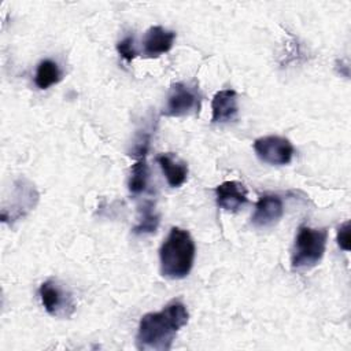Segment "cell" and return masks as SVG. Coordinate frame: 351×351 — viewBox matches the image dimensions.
<instances>
[{"label":"cell","mask_w":351,"mask_h":351,"mask_svg":"<svg viewBox=\"0 0 351 351\" xmlns=\"http://www.w3.org/2000/svg\"><path fill=\"white\" fill-rule=\"evenodd\" d=\"M156 162L160 166L167 184L171 188H178L186 181L188 166L177 155H174L171 152L160 154L156 156Z\"/></svg>","instance_id":"7c38bea8"},{"label":"cell","mask_w":351,"mask_h":351,"mask_svg":"<svg viewBox=\"0 0 351 351\" xmlns=\"http://www.w3.org/2000/svg\"><path fill=\"white\" fill-rule=\"evenodd\" d=\"M147 156L138 158L136 163L130 169V177H129V191L134 195L141 193L145 191L148 185V178H149V167L147 165Z\"/></svg>","instance_id":"9a60e30c"},{"label":"cell","mask_w":351,"mask_h":351,"mask_svg":"<svg viewBox=\"0 0 351 351\" xmlns=\"http://www.w3.org/2000/svg\"><path fill=\"white\" fill-rule=\"evenodd\" d=\"M202 95L196 85L185 82H174L167 93L166 104L163 107L162 115L165 117H185L192 112L199 111Z\"/></svg>","instance_id":"277c9868"},{"label":"cell","mask_w":351,"mask_h":351,"mask_svg":"<svg viewBox=\"0 0 351 351\" xmlns=\"http://www.w3.org/2000/svg\"><path fill=\"white\" fill-rule=\"evenodd\" d=\"M328 241V230L325 228L315 229L300 226L298 229L291 256L293 270H308L322 259Z\"/></svg>","instance_id":"3957f363"},{"label":"cell","mask_w":351,"mask_h":351,"mask_svg":"<svg viewBox=\"0 0 351 351\" xmlns=\"http://www.w3.org/2000/svg\"><path fill=\"white\" fill-rule=\"evenodd\" d=\"M38 295L45 311L58 318H67L75 310L71 293L56 280H47L38 288Z\"/></svg>","instance_id":"8992f818"},{"label":"cell","mask_w":351,"mask_h":351,"mask_svg":"<svg viewBox=\"0 0 351 351\" xmlns=\"http://www.w3.org/2000/svg\"><path fill=\"white\" fill-rule=\"evenodd\" d=\"M211 122L225 123L236 119L239 112L237 93L233 89L218 90L211 100Z\"/></svg>","instance_id":"8fae6325"},{"label":"cell","mask_w":351,"mask_h":351,"mask_svg":"<svg viewBox=\"0 0 351 351\" xmlns=\"http://www.w3.org/2000/svg\"><path fill=\"white\" fill-rule=\"evenodd\" d=\"M140 217L137 225L133 228V233L137 236L152 234L156 232L159 226V214L155 210V204L152 202H145L140 207Z\"/></svg>","instance_id":"5bb4252c"},{"label":"cell","mask_w":351,"mask_h":351,"mask_svg":"<svg viewBox=\"0 0 351 351\" xmlns=\"http://www.w3.org/2000/svg\"><path fill=\"white\" fill-rule=\"evenodd\" d=\"M60 80L62 70L59 69L56 62L51 59H44L38 63L34 74V84L38 89H48L49 86L58 84Z\"/></svg>","instance_id":"4fadbf2b"},{"label":"cell","mask_w":351,"mask_h":351,"mask_svg":"<svg viewBox=\"0 0 351 351\" xmlns=\"http://www.w3.org/2000/svg\"><path fill=\"white\" fill-rule=\"evenodd\" d=\"M188 321L189 313L180 300H171L160 311L144 314L137 328V348L144 351H169L177 333Z\"/></svg>","instance_id":"6da1fadb"},{"label":"cell","mask_w":351,"mask_h":351,"mask_svg":"<svg viewBox=\"0 0 351 351\" xmlns=\"http://www.w3.org/2000/svg\"><path fill=\"white\" fill-rule=\"evenodd\" d=\"M196 245L191 233L174 226L159 248L160 274L170 280L185 278L193 266Z\"/></svg>","instance_id":"7a4b0ae2"},{"label":"cell","mask_w":351,"mask_h":351,"mask_svg":"<svg viewBox=\"0 0 351 351\" xmlns=\"http://www.w3.org/2000/svg\"><path fill=\"white\" fill-rule=\"evenodd\" d=\"M214 191L218 207L226 211H237L248 202L247 189L239 181H223Z\"/></svg>","instance_id":"30bf717a"},{"label":"cell","mask_w":351,"mask_h":351,"mask_svg":"<svg viewBox=\"0 0 351 351\" xmlns=\"http://www.w3.org/2000/svg\"><path fill=\"white\" fill-rule=\"evenodd\" d=\"M176 33L163 26H151L143 37V53L147 58H158L171 49Z\"/></svg>","instance_id":"9c48e42d"},{"label":"cell","mask_w":351,"mask_h":351,"mask_svg":"<svg viewBox=\"0 0 351 351\" xmlns=\"http://www.w3.org/2000/svg\"><path fill=\"white\" fill-rule=\"evenodd\" d=\"M254 151L262 162L273 166L291 163L295 154V148L288 138L274 134L256 138L254 141Z\"/></svg>","instance_id":"52a82bcc"},{"label":"cell","mask_w":351,"mask_h":351,"mask_svg":"<svg viewBox=\"0 0 351 351\" xmlns=\"http://www.w3.org/2000/svg\"><path fill=\"white\" fill-rule=\"evenodd\" d=\"M37 202L38 192L36 186L25 178L16 180L11 193L10 204H3L1 207V221L12 223L23 218L36 207Z\"/></svg>","instance_id":"5b68a950"},{"label":"cell","mask_w":351,"mask_h":351,"mask_svg":"<svg viewBox=\"0 0 351 351\" xmlns=\"http://www.w3.org/2000/svg\"><path fill=\"white\" fill-rule=\"evenodd\" d=\"M337 244L343 251H350V221L337 228Z\"/></svg>","instance_id":"e0dca14e"},{"label":"cell","mask_w":351,"mask_h":351,"mask_svg":"<svg viewBox=\"0 0 351 351\" xmlns=\"http://www.w3.org/2000/svg\"><path fill=\"white\" fill-rule=\"evenodd\" d=\"M117 51L128 63H130L138 55V51H137L136 44H134V37L128 36V37L122 38L121 41H118Z\"/></svg>","instance_id":"2e32d148"},{"label":"cell","mask_w":351,"mask_h":351,"mask_svg":"<svg viewBox=\"0 0 351 351\" xmlns=\"http://www.w3.org/2000/svg\"><path fill=\"white\" fill-rule=\"evenodd\" d=\"M284 215V203L280 196L265 193L255 204L251 222L256 228H271L280 222Z\"/></svg>","instance_id":"ba28073f"}]
</instances>
